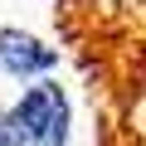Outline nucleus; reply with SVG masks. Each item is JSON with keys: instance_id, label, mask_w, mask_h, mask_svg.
I'll return each instance as SVG.
<instances>
[{"instance_id": "1", "label": "nucleus", "mask_w": 146, "mask_h": 146, "mask_svg": "<svg viewBox=\"0 0 146 146\" xmlns=\"http://www.w3.org/2000/svg\"><path fill=\"white\" fill-rule=\"evenodd\" d=\"M15 117L29 136V146H63L68 141V98L58 83H34L15 102Z\"/></svg>"}, {"instance_id": "2", "label": "nucleus", "mask_w": 146, "mask_h": 146, "mask_svg": "<svg viewBox=\"0 0 146 146\" xmlns=\"http://www.w3.org/2000/svg\"><path fill=\"white\" fill-rule=\"evenodd\" d=\"M0 63H5L15 78H34V73H49L58 63V54L49 44H39L25 29H0Z\"/></svg>"}, {"instance_id": "3", "label": "nucleus", "mask_w": 146, "mask_h": 146, "mask_svg": "<svg viewBox=\"0 0 146 146\" xmlns=\"http://www.w3.org/2000/svg\"><path fill=\"white\" fill-rule=\"evenodd\" d=\"M0 146H29L20 117H15V107H0Z\"/></svg>"}]
</instances>
